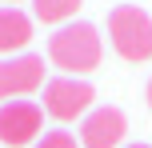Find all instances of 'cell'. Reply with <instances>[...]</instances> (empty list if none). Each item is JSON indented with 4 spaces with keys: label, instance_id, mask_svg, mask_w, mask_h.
Here are the masks:
<instances>
[{
    "label": "cell",
    "instance_id": "cell-1",
    "mask_svg": "<svg viewBox=\"0 0 152 148\" xmlns=\"http://www.w3.org/2000/svg\"><path fill=\"white\" fill-rule=\"evenodd\" d=\"M48 60L64 68L68 76H84L100 64V32L92 24H64L60 32L48 36Z\"/></svg>",
    "mask_w": 152,
    "mask_h": 148
},
{
    "label": "cell",
    "instance_id": "cell-2",
    "mask_svg": "<svg viewBox=\"0 0 152 148\" xmlns=\"http://www.w3.org/2000/svg\"><path fill=\"white\" fill-rule=\"evenodd\" d=\"M108 36L112 48L124 56L128 64L152 60V16L136 4H120L108 12Z\"/></svg>",
    "mask_w": 152,
    "mask_h": 148
},
{
    "label": "cell",
    "instance_id": "cell-3",
    "mask_svg": "<svg viewBox=\"0 0 152 148\" xmlns=\"http://www.w3.org/2000/svg\"><path fill=\"white\" fill-rule=\"evenodd\" d=\"M92 100H96V88H92L88 80L56 76V80L44 84V104H40V108L52 120H76V116H84V112L92 108Z\"/></svg>",
    "mask_w": 152,
    "mask_h": 148
},
{
    "label": "cell",
    "instance_id": "cell-4",
    "mask_svg": "<svg viewBox=\"0 0 152 148\" xmlns=\"http://www.w3.org/2000/svg\"><path fill=\"white\" fill-rule=\"evenodd\" d=\"M40 124H44V108L32 100H8L0 104V144L4 148H24L36 140Z\"/></svg>",
    "mask_w": 152,
    "mask_h": 148
},
{
    "label": "cell",
    "instance_id": "cell-5",
    "mask_svg": "<svg viewBox=\"0 0 152 148\" xmlns=\"http://www.w3.org/2000/svg\"><path fill=\"white\" fill-rule=\"evenodd\" d=\"M44 84V56H12L0 60V100L28 96Z\"/></svg>",
    "mask_w": 152,
    "mask_h": 148
},
{
    "label": "cell",
    "instance_id": "cell-6",
    "mask_svg": "<svg viewBox=\"0 0 152 148\" xmlns=\"http://www.w3.org/2000/svg\"><path fill=\"white\" fill-rule=\"evenodd\" d=\"M124 132H128V120L120 108H92L80 124V148H120Z\"/></svg>",
    "mask_w": 152,
    "mask_h": 148
},
{
    "label": "cell",
    "instance_id": "cell-7",
    "mask_svg": "<svg viewBox=\"0 0 152 148\" xmlns=\"http://www.w3.org/2000/svg\"><path fill=\"white\" fill-rule=\"evenodd\" d=\"M32 40V20L20 8H0V52H16Z\"/></svg>",
    "mask_w": 152,
    "mask_h": 148
},
{
    "label": "cell",
    "instance_id": "cell-8",
    "mask_svg": "<svg viewBox=\"0 0 152 148\" xmlns=\"http://www.w3.org/2000/svg\"><path fill=\"white\" fill-rule=\"evenodd\" d=\"M80 4L84 0H32V12L44 24H60V20H68V16H76Z\"/></svg>",
    "mask_w": 152,
    "mask_h": 148
},
{
    "label": "cell",
    "instance_id": "cell-9",
    "mask_svg": "<svg viewBox=\"0 0 152 148\" xmlns=\"http://www.w3.org/2000/svg\"><path fill=\"white\" fill-rule=\"evenodd\" d=\"M32 148H80V144H76V136H72V132L56 128V132H44V140H36Z\"/></svg>",
    "mask_w": 152,
    "mask_h": 148
},
{
    "label": "cell",
    "instance_id": "cell-10",
    "mask_svg": "<svg viewBox=\"0 0 152 148\" xmlns=\"http://www.w3.org/2000/svg\"><path fill=\"white\" fill-rule=\"evenodd\" d=\"M148 104H152V80H148Z\"/></svg>",
    "mask_w": 152,
    "mask_h": 148
},
{
    "label": "cell",
    "instance_id": "cell-11",
    "mask_svg": "<svg viewBox=\"0 0 152 148\" xmlns=\"http://www.w3.org/2000/svg\"><path fill=\"white\" fill-rule=\"evenodd\" d=\"M128 148H152V144H128Z\"/></svg>",
    "mask_w": 152,
    "mask_h": 148
},
{
    "label": "cell",
    "instance_id": "cell-12",
    "mask_svg": "<svg viewBox=\"0 0 152 148\" xmlns=\"http://www.w3.org/2000/svg\"><path fill=\"white\" fill-rule=\"evenodd\" d=\"M12 4H16V0H12Z\"/></svg>",
    "mask_w": 152,
    "mask_h": 148
}]
</instances>
